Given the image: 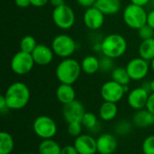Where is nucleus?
I'll list each match as a JSON object with an SVG mask.
<instances>
[{
  "label": "nucleus",
  "mask_w": 154,
  "mask_h": 154,
  "mask_svg": "<svg viewBox=\"0 0 154 154\" xmlns=\"http://www.w3.org/2000/svg\"><path fill=\"white\" fill-rule=\"evenodd\" d=\"M4 97L11 110H20L25 107L31 98L29 87L23 82H14L5 90Z\"/></svg>",
  "instance_id": "nucleus-1"
},
{
  "label": "nucleus",
  "mask_w": 154,
  "mask_h": 154,
  "mask_svg": "<svg viewBox=\"0 0 154 154\" xmlns=\"http://www.w3.org/2000/svg\"><path fill=\"white\" fill-rule=\"evenodd\" d=\"M81 72V64L73 58L62 59L55 71L57 79L60 83L69 85H73L79 79Z\"/></svg>",
  "instance_id": "nucleus-2"
},
{
  "label": "nucleus",
  "mask_w": 154,
  "mask_h": 154,
  "mask_svg": "<svg viewBox=\"0 0 154 154\" xmlns=\"http://www.w3.org/2000/svg\"><path fill=\"white\" fill-rule=\"evenodd\" d=\"M127 46V42L123 35L111 33L101 41V53L114 60L118 59L126 52Z\"/></svg>",
  "instance_id": "nucleus-3"
},
{
  "label": "nucleus",
  "mask_w": 154,
  "mask_h": 154,
  "mask_svg": "<svg viewBox=\"0 0 154 154\" xmlns=\"http://www.w3.org/2000/svg\"><path fill=\"white\" fill-rule=\"evenodd\" d=\"M147 15L148 13L143 6L131 3L124 9L123 20L131 29L138 30L142 26L147 24Z\"/></svg>",
  "instance_id": "nucleus-4"
},
{
  "label": "nucleus",
  "mask_w": 154,
  "mask_h": 154,
  "mask_svg": "<svg viewBox=\"0 0 154 154\" xmlns=\"http://www.w3.org/2000/svg\"><path fill=\"white\" fill-rule=\"evenodd\" d=\"M55 55L60 58L66 59L70 58L77 50V43L75 40L65 33L56 35L52 42L51 47Z\"/></svg>",
  "instance_id": "nucleus-5"
},
{
  "label": "nucleus",
  "mask_w": 154,
  "mask_h": 154,
  "mask_svg": "<svg viewBox=\"0 0 154 154\" xmlns=\"http://www.w3.org/2000/svg\"><path fill=\"white\" fill-rule=\"evenodd\" d=\"M54 24L61 30L70 29L76 22V14L74 10L67 4L54 7L51 14Z\"/></svg>",
  "instance_id": "nucleus-6"
},
{
  "label": "nucleus",
  "mask_w": 154,
  "mask_h": 154,
  "mask_svg": "<svg viewBox=\"0 0 154 154\" xmlns=\"http://www.w3.org/2000/svg\"><path fill=\"white\" fill-rule=\"evenodd\" d=\"M34 134L42 140L52 139L58 131L55 121L48 116H40L35 118L32 124Z\"/></svg>",
  "instance_id": "nucleus-7"
},
{
  "label": "nucleus",
  "mask_w": 154,
  "mask_h": 154,
  "mask_svg": "<svg viewBox=\"0 0 154 154\" xmlns=\"http://www.w3.org/2000/svg\"><path fill=\"white\" fill-rule=\"evenodd\" d=\"M34 64L35 62L31 53L19 51L12 57L10 67L14 74L23 76L31 72Z\"/></svg>",
  "instance_id": "nucleus-8"
},
{
  "label": "nucleus",
  "mask_w": 154,
  "mask_h": 154,
  "mask_svg": "<svg viewBox=\"0 0 154 154\" xmlns=\"http://www.w3.org/2000/svg\"><path fill=\"white\" fill-rule=\"evenodd\" d=\"M125 68L127 69V72L131 79L138 81V80H143L147 77L151 65H150V61L141 57H136L130 60L126 64Z\"/></svg>",
  "instance_id": "nucleus-9"
},
{
  "label": "nucleus",
  "mask_w": 154,
  "mask_h": 154,
  "mask_svg": "<svg viewBox=\"0 0 154 154\" xmlns=\"http://www.w3.org/2000/svg\"><path fill=\"white\" fill-rule=\"evenodd\" d=\"M125 92L124 86L114 80H108L105 82L100 89V95L104 101L118 103L124 97Z\"/></svg>",
  "instance_id": "nucleus-10"
},
{
  "label": "nucleus",
  "mask_w": 154,
  "mask_h": 154,
  "mask_svg": "<svg viewBox=\"0 0 154 154\" xmlns=\"http://www.w3.org/2000/svg\"><path fill=\"white\" fill-rule=\"evenodd\" d=\"M105 14L96 6L87 8L83 14V23L85 26L92 31L100 29L105 23Z\"/></svg>",
  "instance_id": "nucleus-11"
},
{
  "label": "nucleus",
  "mask_w": 154,
  "mask_h": 154,
  "mask_svg": "<svg viewBox=\"0 0 154 154\" xmlns=\"http://www.w3.org/2000/svg\"><path fill=\"white\" fill-rule=\"evenodd\" d=\"M85 113L86 110L83 104L77 99L63 105L62 115L68 124L71 122H81Z\"/></svg>",
  "instance_id": "nucleus-12"
},
{
  "label": "nucleus",
  "mask_w": 154,
  "mask_h": 154,
  "mask_svg": "<svg viewBox=\"0 0 154 154\" xmlns=\"http://www.w3.org/2000/svg\"><path fill=\"white\" fill-rule=\"evenodd\" d=\"M150 92L143 87H138L132 89L127 96L128 105L134 110H141L146 107Z\"/></svg>",
  "instance_id": "nucleus-13"
},
{
  "label": "nucleus",
  "mask_w": 154,
  "mask_h": 154,
  "mask_svg": "<svg viewBox=\"0 0 154 154\" xmlns=\"http://www.w3.org/2000/svg\"><path fill=\"white\" fill-rule=\"evenodd\" d=\"M73 145L79 154H96L97 152V139L89 134H80L76 137Z\"/></svg>",
  "instance_id": "nucleus-14"
},
{
  "label": "nucleus",
  "mask_w": 154,
  "mask_h": 154,
  "mask_svg": "<svg viewBox=\"0 0 154 154\" xmlns=\"http://www.w3.org/2000/svg\"><path fill=\"white\" fill-rule=\"evenodd\" d=\"M35 64L39 66H47L52 60L54 57V52L51 48L45 44L39 43L31 53Z\"/></svg>",
  "instance_id": "nucleus-15"
},
{
  "label": "nucleus",
  "mask_w": 154,
  "mask_h": 154,
  "mask_svg": "<svg viewBox=\"0 0 154 154\" xmlns=\"http://www.w3.org/2000/svg\"><path fill=\"white\" fill-rule=\"evenodd\" d=\"M97 146L98 153H114L117 148V139L114 134H103L97 139Z\"/></svg>",
  "instance_id": "nucleus-16"
},
{
  "label": "nucleus",
  "mask_w": 154,
  "mask_h": 154,
  "mask_svg": "<svg viewBox=\"0 0 154 154\" xmlns=\"http://www.w3.org/2000/svg\"><path fill=\"white\" fill-rule=\"evenodd\" d=\"M133 123L139 128H147L154 125V115L146 108L137 110L134 115Z\"/></svg>",
  "instance_id": "nucleus-17"
},
{
  "label": "nucleus",
  "mask_w": 154,
  "mask_h": 154,
  "mask_svg": "<svg viewBox=\"0 0 154 154\" xmlns=\"http://www.w3.org/2000/svg\"><path fill=\"white\" fill-rule=\"evenodd\" d=\"M56 97L61 104L66 105L76 99V91L72 85L60 83L56 89Z\"/></svg>",
  "instance_id": "nucleus-18"
},
{
  "label": "nucleus",
  "mask_w": 154,
  "mask_h": 154,
  "mask_svg": "<svg viewBox=\"0 0 154 154\" xmlns=\"http://www.w3.org/2000/svg\"><path fill=\"white\" fill-rule=\"evenodd\" d=\"M95 6L105 15H114L121 10L122 3L121 0H97Z\"/></svg>",
  "instance_id": "nucleus-19"
},
{
  "label": "nucleus",
  "mask_w": 154,
  "mask_h": 154,
  "mask_svg": "<svg viewBox=\"0 0 154 154\" xmlns=\"http://www.w3.org/2000/svg\"><path fill=\"white\" fill-rule=\"evenodd\" d=\"M118 113L116 103L104 101L99 107V117L106 122L114 120Z\"/></svg>",
  "instance_id": "nucleus-20"
},
{
  "label": "nucleus",
  "mask_w": 154,
  "mask_h": 154,
  "mask_svg": "<svg viewBox=\"0 0 154 154\" xmlns=\"http://www.w3.org/2000/svg\"><path fill=\"white\" fill-rule=\"evenodd\" d=\"M80 64L82 72L87 75H93L99 70V58L94 55L86 56Z\"/></svg>",
  "instance_id": "nucleus-21"
},
{
  "label": "nucleus",
  "mask_w": 154,
  "mask_h": 154,
  "mask_svg": "<svg viewBox=\"0 0 154 154\" xmlns=\"http://www.w3.org/2000/svg\"><path fill=\"white\" fill-rule=\"evenodd\" d=\"M138 52L139 57L151 62L154 59V37L142 41L138 48Z\"/></svg>",
  "instance_id": "nucleus-22"
},
{
  "label": "nucleus",
  "mask_w": 154,
  "mask_h": 154,
  "mask_svg": "<svg viewBox=\"0 0 154 154\" xmlns=\"http://www.w3.org/2000/svg\"><path fill=\"white\" fill-rule=\"evenodd\" d=\"M60 152L61 147L52 139L42 140L38 147L39 154H60Z\"/></svg>",
  "instance_id": "nucleus-23"
},
{
  "label": "nucleus",
  "mask_w": 154,
  "mask_h": 154,
  "mask_svg": "<svg viewBox=\"0 0 154 154\" xmlns=\"http://www.w3.org/2000/svg\"><path fill=\"white\" fill-rule=\"evenodd\" d=\"M14 148V141L11 134L7 132L0 133V154H11Z\"/></svg>",
  "instance_id": "nucleus-24"
},
{
  "label": "nucleus",
  "mask_w": 154,
  "mask_h": 154,
  "mask_svg": "<svg viewBox=\"0 0 154 154\" xmlns=\"http://www.w3.org/2000/svg\"><path fill=\"white\" fill-rule=\"evenodd\" d=\"M111 78L112 80L119 83L122 86L129 85L130 81L132 80L127 72L126 68L123 67H116L111 72Z\"/></svg>",
  "instance_id": "nucleus-25"
},
{
  "label": "nucleus",
  "mask_w": 154,
  "mask_h": 154,
  "mask_svg": "<svg viewBox=\"0 0 154 154\" xmlns=\"http://www.w3.org/2000/svg\"><path fill=\"white\" fill-rule=\"evenodd\" d=\"M37 42L35 38L32 35H25L20 41V51L32 53L35 47L37 46Z\"/></svg>",
  "instance_id": "nucleus-26"
},
{
  "label": "nucleus",
  "mask_w": 154,
  "mask_h": 154,
  "mask_svg": "<svg viewBox=\"0 0 154 154\" xmlns=\"http://www.w3.org/2000/svg\"><path fill=\"white\" fill-rule=\"evenodd\" d=\"M81 124L86 129L89 131H94L98 125V119L95 114L91 112H86L81 120Z\"/></svg>",
  "instance_id": "nucleus-27"
},
{
  "label": "nucleus",
  "mask_w": 154,
  "mask_h": 154,
  "mask_svg": "<svg viewBox=\"0 0 154 154\" xmlns=\"http://www.w3.org/2000/svg\"><path fill=\"white\" fill-rule=\"evenodd\" d=\"M115 69V62L114 59L109 58L107 56L102 55L99 58V70L106 73V72H112Z\"/></svg>",
  "instance_id": "nucleus-28"
},
{
  "label": "nucleus",
  "mask_w": 154,
  "mask_h": 154,
  "mask_svg": "<svg viewBox=\"0 0 154 154\" xmlns=\"http://www.w3.org/2000/svg\"><path fill=\"white\" fill-rule=\"evenodd\" d=\"M132 128H133V125L130 122L126 120H123L116 124V125L115 126V132L118 135L125 136L131 133Z\"/></svg>",
  "instance_id": "nucleus-29"
},
{
  "label": "nucleus",
  "mask_w": 154,
  "mask_h": 154,
  "mask_svg": "<svg viewBox=\"0 0 154 154\" xmlns=\"http://www.w3.org/2000/svg\"><path fill=\"white\" fill-rule=\"evenodd\" d=\"M82 128L83 125L81 122H71L68 124V133L72 137H78L82 134Z\"/></svg>",
  "instance_id": "nucleus-30"
},
{
  "label": "nucleus",
  "mask_w": 154,
  "mask_h": 154,
  "mask_svg": "<svg viewBox=\"0 0 154 154\" xmlns=\"http://www.w3.org/2000/svg\"><path fill=\"white\" fill-rule=\"evenodd\" d=\"M142 150L143 154H154V135H149L143 140Z\"/></svg>",
  "instance_id": "nucleus-31"
},
{
  "label": "nucleus",
  "mask_w": 154,
  "mask_h": 154,
  "mask_svg": "<svg viewBox=\"0 0 154 154\" xmlns=\"http://www.w3.org/2000/svg\"><path fill=\"white\" fill-rule=\"evenodd\" d=\"M137 31H138V35L142 39V41L148 40V39H151V38L154 37V30L148 24L142 26Z\"/></svg>",
  "instance_id": "nucleus-32"
},
{
  "label": "nucleus",
  "mask_w": 154,
  "mask_h": 154,
  "mask_svg": "<svg viewBox=\"0 0 154 154\" xmlns=\"http://www.w3.org/2000/svg\"><path fill=\"white\" fill-rule=\"evenodd\" d=\"M11 109L8 107L7 106V103L5 101V98L4 97V95H2L0 97V113L2 115H5V114H7Z\"/></svg>",
  "instance_id": "nucleus-33"
},
{
  "label": "nucleus",
  "mask_w": 154,
  "mask_h": 154,
  "mask_svg": "<svg viewBox=\"0 0 154 154\" xmlns=\"http://www.w3.org/2000/svg\"><path fill=\"white\" fill-rule=\"evenodd\" d=\"M76 1L80 6H82L86 9L92 7V6H95L96 2H97V0H76Z\"/></svg>",
  "instance_id": "nucleus-34"
},
{
  "label": "nucleus",
  "mask_w": 154,
  "mask_h": 154,
  "mask_svg": "<svg viewBox=\"0 0 154 154\" xmlns=\"http://www.w3.org/2000/svg\"><path fill=\"white\" fill-rule=\"evenodd\" d=\"M60 154H79L74 145H66L61 148Z\"/></svg>",
  "instance_id": "nucleus-35"
},
{
  "label": "nucleus",
  "mask_w": 154,
  "mask_h": 154,
  "mask_svg": "<svg viewBox=\"0 0 154 154\" xmlns=\"http://www.w3.org/2000/svg\"><path fill=\"white\" fill-rule=\"evenodd\" d=\"M149 112L152 113L154 115V93H151L149 96V99L145 107Z\"/></svg>",
  "instance_id": "nucleus-36"
},
{
  "label": "nucleus",
  "mask_w": 154,
  "mask_h": 154,
  "mask_svg": "<svg viewBox=\"0 0 154 154\" xmlns=\"http://www.w3.org/2000/svg\"><path fill=\"white\" fill-rule=\"evenodd\" d=\"M14 3L20 8H27L32 5L31 0H14Z\"/></svg>",
  "instance_id": "nucleus-37"
},
{
  "label": "nucleus",
  "mask_w": 154,
  "mask_h": 154,
  "mask_svg": "<svg viewBox=\"0 0 154 154\" xmlns=\"http://www.w3.org/2000/svg\"><path fill=\"white\" fill-rule=\"evenodd\" d=\"M48 3H50V0H31V4L34 7H42Z\"/></svg>",
  "instance_id": "nucleus-38"
},
{
  "label": "nucleus",
  "mask_w": 154,
  "mask_h": 154,
  "mask_svg": "<svg viewBox=\"0 0 154 154\" xmlns=\"http://www.w3.org/2000/svg\"><path fill=\"white\" fill-rule=\"evenodd\" d=\"M147 24L150 25L154 30V9L148 12L147 15Z\"/></svg>",
  "instance_id": "nucleus-39"
},
{
  "label": "nucleus",
  "mask_w": 154,
  "mask_h": 154,
  "mask_svg": "<svg viewBox=\"0 0 154 154\" xmlns=\"http://www.w3.org/2000/svg\"><path fill=\"white\" fill-rule=\"evenodd\" d=\"M151 0H130V2L132 4H134V5H141V6H145L147 5L149 3H150Z\"/></svg>",
  "instance_id": "nucleus-40"
},
{
  "label": "nucleus",
  "mask_w": 154,
  "mask_h": 154,
  "mask_svg": "<svg viewBox=\"0 0 154 154\" xmlns=\"http://www.w3.org/2000/svg\"><path fill=\"white\" fill-rule=\"evenodd\" d=\"M50 4L53 7H58V6H60L66 3H65V0H50Z\"/></svg>",
  "instance_id": "nucleus-41"
},
{
  "label": "nucleus",
  "mask_w": 154,
  "mask_h": 154,
  "mask_svg": "<svg viewBox=\"0 0 154 154\" xmlns=\"http://www.w3.org/2000/svg\"><path fill=\"white\" fill-rule=\"evenodd\" d=\"M150 89H151V93H154V79L150 81Z\"/></svg>",
  "instance_id": "nucleus-42"
},
{
  "label": "nucleus",
  "mask_w": 154,
  "mask_h": 154,
  "mask_svg": "<svg viewBox=\"0 0 154 154\" xmlns=\"http://www.w3.org/2000/svg\"><path fill=\"white\" fill-rule=\"evenodd\" d=\"M151 68H152V70L154 72V59L151 61Z\"/></svg>",
  "instance_id": "nucleus-43"
},
{
  "label": "nucleus",
  "mask_w": 154,
  "mask_h": 154,
  "mask_svg": "<svg viewBox=\"0 0 154 154\" xmlns=\"http://www.w3.org/2000/svg\"><path fill=\"white\" fill-rule=\"evenodd\" d=\"M23 154H39L38 152L36 153V152H28V153H23Z\"/></svg>",
  "instance_id": "nucleus-44"
},
{
  "label": "nucleus",
  "mask_w": 154,
  "mask_h": 154,
  "mask_svg": "<svg viewBox=\"0 0 154 154\" xmlns=\"http://www.w3.org/2000/svg\"><path fill=\"white\" fill-rule=\"evenodd\" d=\"M98 154H104V153H98Z\"/></svg>",
  "instance_id": "nucleus-45"
},
{
  "label": "nucleus",
  "mask_w": 154,
  "mask_h": 154,
  "mask_svg": "<svg viewBox=\"0 0 154 154\" xmlns=\"http://www.w3.org/2000/svg\"><path fill=\"white\" fill-rule=\"evenodd\" d=\"M11 154H12V153H11Z\"/></svg>",
  "instance_id": "nucleus-46"
}]
</instances>
